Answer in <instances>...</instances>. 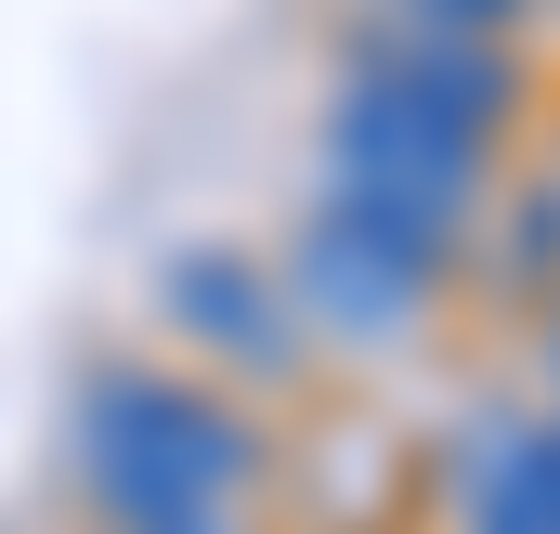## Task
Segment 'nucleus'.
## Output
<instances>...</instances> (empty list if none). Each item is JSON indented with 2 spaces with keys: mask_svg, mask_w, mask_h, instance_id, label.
<instances>
[{
  "mask_svg": "<svg viewBox=\"0 0 560 534\" xmlns=\"http://www.w3.org/2000/svg\"><path fill=\"white\" fill-rule=\"evenodd\" d=\"M482 534H560V430H495L482 443Z\"/></svg>",
  "mask_w": 560,
  "mask_h": 534,
  "instance_id": "3",
  "label": "nucleus"
},
{
  "mask_svg": "<svg viewBox=\"0 0 560 534\" xmlns=\"http://www.w3.org/2000/svg\"><path fill=\"white\" fill-rule=\"evenodd\" d=\"M79 469H92V496L131 534H209L222 496L248 483V443H235L196 392L105 365V379L79 392Z\"/></svg>",
  "mask_w": 560,
  "mask_h": 534,
  "instance_id": "1",
  "label": "nucleus"
},
{
  "mask_svg": "<svg viewBox=\"0 0 560 534\" xmlns=\"http://www.w3.org/2000/svg\"><path fill=\"white\" fill-rule=\"evenodd\" d=\"M287 274H300V300H313L326 326H352V339H392V326L418 313L430 235H405V222H378V209H352V196H326V209L300 222V248H287Z\"/></svg>",
  "mask_w": 560,
  "mask_h": 534,
  "instance_id": "2",
  "label": "nucleus"
}]
</instances>
